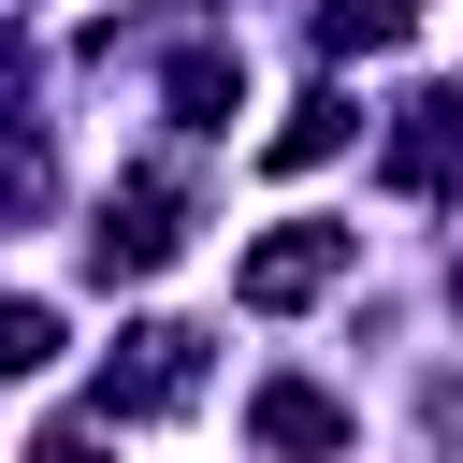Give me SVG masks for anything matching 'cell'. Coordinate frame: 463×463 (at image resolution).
<instances>
[{
    "label": "cell",
    "instance_id": "obj_1",
    "mask_svg": "<svg viewBox=\"0 0 463 463\" xmlns=\"http://www.w3.org/2000/svg\"><path fill=\"white\" fill-rule=\"evenodd\" d=\"M174 246H188V174H159V159L116 174V188H101V232H87V275L130 289V275H159Z\"/></svg>",
    "mask_w": 463,
    "mask_h": 463
},
{
    "label": "cell",
    "instance_id": "obj_2",
    "mask_svg": "<svg viewBox=\"0 0 463 463\" xmlns=\"http://www.w3.org/2000/svg\"><path fill=\"white\" fill-rule=\"evenodd\" d=\"M188 391H203V333L188 318H145V333L101 347V420H174Z\"/></svg>",
    "mask_w": 463,
    "mask_h": 463
},
{
    "label": "cell",
    "instance_id": "obj_3",
    "mask_svg": "<svg viewBox=\"0 0 463 463\" xmlns=\"http://www.w3.org/2000/svg\"><path fill=\"white\" fill-rule=\"evenodd\" d=\"M333 275H347V232H318V217H289V232H260V246H246V275H232V289H246L260 318H289V304H318Z\"/></svg>",
    "mask_w": 463,
    "mask_h": 463
},
{
    "label": "cell",
    "instance_id": "obj_4",
    "mask_svg": "<svg viewBox=\"0 0 463 463\" xmlns=\"http://www.w3.org/2000/svg\"><path fill=\"white\" fill-rule=\"evenodd\" d=\"M391 188H420V203L463 188V87H420V101L391 116Z\"/></svg>",
    "mask_w": 463,
    "mask_h": 463
},
{
    "label": "cell",
    "instance_id": "obj_5",
    "mask_svg": "<svg viewBox=\"0 0 463 463\" xmlns=\"http://www.w3.org/2000/svg\"><path fill=\"white\" fill-rule=\"evenodd\" d=\"M174 116H188V130H232V116H246V58H232V43H188V58H174Z\"/></svg>",
    "mask_w": 463,
    "mask_h": 463
},
{
    "label": "cell",
    "instance_id": "obj_6",
    "mask_svg": "<svg viewBox=\"0 0 463 463\" xmlns=\"http://www.w3.org/2000/svg\"><path fill=\"white\" fill-rule=\"evenodd\" d=\"M333 145H347V87H304V101L260 130V159H275V174H318Z\"/></svg>",
    "mask_w": 463,
    "mask_h": 463
},
{
    "label": "cell",
    "instance_id": "obj_7",
    "mask_svg": "<svg viewBox=\"0 0 463 463\" xmlns=\"http://www.w3.org/2000/svg\"><path fill=\"white\" fill-rule=\"evenodd\" d=\"M246 420H260V449H347V405H333V391H304V376H275Z\"/></svg>",
    "mask_w": 463,
    "mask_h": 463
},
{
    "label": "cell",
    "instance_id": "obj_8",
    "mask_svg": "<svg viewBox=\"0 0 463 463\" xmlns=\"http://www.w3.org/2000/svg\"><path fill=\"white\" fill-rule=\"evenodd\" d=\"M405 29H420V0H318V58H376Z\"/></svg>",
    "mask_w": 463,
    "mask_h": 463
},
{
    "label": "cell",
    "instance_id": "obj_9",
    "mask_svg": "<svg viewBox=\"0 0 463 463\" xmlns=\"http://www.w3.org/2000/svg\"><path fill=\"white\" fill-rule=\"evenodd\" d=\"M43 362H58V304L0 289V376H43Z\"/></svg>",
    "mask_w": 463,
    "mask_h": 463
},
{
    "label": "cell",
    "instance_id": "obj_10",
    "mask_svg": "<svg viewBox=\"0 0 463 463\" xmlns=\"http://www.w3.org/2000/svg\"><path fill=\"white\" fill-rule=\"evenodd\" d=\"M14 463H101V434H87V420H58V434H29Z\"/></svg>",
    "mask_w": 463,
    "mask_h": 463
},
{
    "label": "cell",
    "instance_id": "obj_11",
    "mask_svg": "<svg viewBox=\"0 0 463 463\" xmlns=\"http://www.w3.org/2000/svg\"><path fill=\"white\" fill-rule=\"evenodd\" d=\"M449 304H463V275H449Z\"/></svg>",
    "mask_w": 463,
    "mask_h": 463
}]
</instances>
